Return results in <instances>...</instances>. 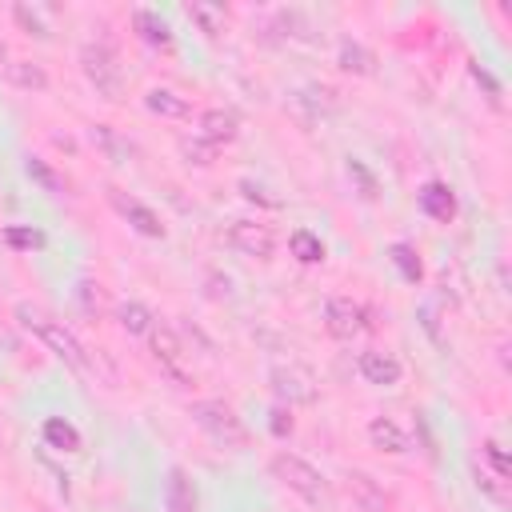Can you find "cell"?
Masks as SVG:
<instances>
[{
	"label": "cell",
	"mask_w": 512,
	"mask_h": 512,
	"mask_svg": "<svg viewBox=\"0 0 512 512\" xmlns=\"http://www.w3.org/2000/svg\"><path fill=\"white\" fill-rule=\"evenodd\" d=\"M16 320H20V328H28L56 360H64L72 372H88V352H84V344L64 328V320L48 316L44 308H36V304H28V300L16 304Z\"/></svg>",
	"instance_id": "cell-1"
},
{
	"label": "cell",
	"mask_w": 512,
	"mask_h": 512,
	"mask_svg": "<svg viewBox=\"0 0 512 512\" xmlns=\"http://www.w3.org/2000/svg\"><path fill=\"white\" fill-rule=\"evenodd\" d=\"M188 416H192V424H196L212 444H220V448H232V452H236V448L248 444L244 420H240L224 400H192Z\"/></svg>",
	"instance_id": "cell-2"
},
{
	"label": "cell",
	"mask_w": 512,
	"mask_h": 512,
	"mask_svg": "<svg viewBox=\"0 0 512 512\" xmlns=\"http://www.w3.org/2000/svg\"><path fill=\"white\" fill-rule=\"evenodd\" d=\"M80 72H84V80L96 88V96H104V100H112V104L124 96V68H120V60H116V52H112L108 44L88 40V44L80 48Z\"/></svg>",
	"instance_id": "cell-3"
},
{
	"label": "cell",
	"mask_w": 512,
	"mask_h": 512,
	"mask_svg": "<svg viewBox=\"0 0 512 512\" xmlns=\"http://www.w3.org/2000/svg\"><path fill=\"white\" fill-rule=\"evenodd\" d=\"M272 476H276L288 492H296L300 500H308V504H324V500H328V480H324L304 456L276 452V456H272Z\"/></svg>",
	"instance_id": "cell-4"
},
{
	"label": "cell",
	"mask_w": 512,
	"mask_h": 512,
	"mask_svg": "<svg viewBox=\"0 0 512 512\" xmlns=\"http://www.w3.org/2000/svg\"><path fill=\"white\" fill-rule=\"evenodd\" d=\"M148 348H152V360L160 364L164 376H172L176 384H192V368H188V356H184V344L172 328L164 324H152L148 332Z\"/></svg>",
	"instance_id": "cell-5"
},
{
	"label": "cell",
	"mask_w": 512,
	"mask_h": 512,
	"mask_svg": "<svg viewBox=\"0 0 512 512\" xmlns=\"http://www.w3.org/2000/svg\"><path fill=\"white\" fill-rule=\"evenodd\" d=\"M324 328H328V336H336V340H356V336L368 328V312H364V304H356L352 296H332V300L324 304Z\"/></svg>",
	"instance_id": "cell-6"
},
{
	"label": "cell",
	"mask_w": 512,
	"mask_h": 512,
	"mask_svg": "<svg viewBox=\"0 0 512 512\" xmlns=\"http://www.w3.org/2000/svg\"><path fill=\"white\" fill-rule=\"evenodd\" d=\"M268 380H272V392L280 396V400H288V404H312L316 400V376L304 368V364H276L272 372H268Z\"/></svg>",
	"instance_id": "cell-7"
},
{
	"label": "cell",
	"mask_w": 512,
	"mask_h": 512,
	"mask_svg": "<svg viewBox=\"0 0 512 512\" xmlns=\"http://www.w3.org/2000/svg\"><path fill=\"white\" fill-rule=\"evenodd\" d=\"M228 244H232L240 256L268 260L272 248H276V236H272L268 224H256V220H232V228H228Z\"/></svg>",
	"instance_id": "cell-8"
},
{
	"label": "cell",
	"mask_w": 512,
	"mask_h": 512,
	"mask_svg": "<svg viewBox=\"0 0 512 512\" xmlns=\"http://www.w3.org/2000/svg\"><path fill=\"white\" fill-rule=\"evenodd\" d=\"M108 200H112V208H116L140 236H148V240H164V224H160V216H156L148 204H140L136 196H124L120 188H108Z\"/></svg>",
	"instance_id": "cell-9"
},
{
	"label": "cell",
	"mask_w": 512,
	"mask_h": 512,
	"mask_svg": "<svg viewBox=\"0 0 512 512\" xmlns=\"http://www.w3.org/2000/svg\"><path fill=\"white\" fill-rule=\"evenodd\" d=\"M240 136V116L232 108H204L200 112V140H208L212 148H224Z\"/></svg>",
	"instance_id": "cell-10"
},
{
	"label": "cell",
	"mask_w": 512,
	"mask_h": 512,
	"mask_svg": "<svg viewBox=\"0 0 512 512\" xmlns=\"http://www.w3.org/2000/svg\"><path fill=\"white\" fill-rule=\"evenodd\" d=\"M344 496L360 512H388V496H384V488L368 472H344Z\"/></svg>",
	"instance_id": "cell-11"
},
{
	"label": "cell",
	"mask_w": 512,
	"mask_h": 512,
	"mask_svg": "<svg viewBox=\"0 0 512 512\" xmlns=\"http://www.w3.org/2000/svg\"><path fill=\"white\" fill-rule=\"evenodd\" d=\"M356 368H360V376H364L368 384H376V388H392V384H400V372H404L400 360H396L392 352H380V348L360 352Z\"/></svg>",
	"instance_id": "cell-12"
},
{
	"label": "cell",
	"mask_w": 512,
	"mask_h": 512,
	"mask_svg": "<svg viewBox=\"0 0 512 512\" xmlns=\"http://www.w3.org/2000/svg\"><path fill=\"white\" fill-rule=\"evenodd\" d=\"M332 96H336L332 88H316V84H312V88H300V92H296L288 104H292L296 120L312 128V124H316L324 112H332V108H336V100H332Z\"/></svg>",
	"instance_id": "cell-13"
},
{
	"label": "cell",
	"mask_w": 512,
	"mask_h": 512,
	"mask_svg": "<svg viewBox=\"0 0 512 512\" xmlns=\"http://www.w3.org/2000/svg\"><path fill=\"white\" fill-rule=\"evenodd\" d=\"M420 212L432 216V220H440V224H448V220L456 216V196H452V188L440 184V180H428V184L420 188Z\"/></svg>",
	"instance_id": "cell-14"
},
{
	"label": "cell",
	"mask_w": 512,
	"mask_h": 512,
	"mask_svg": "<svg viewBox=\"0 0 512 512\" xmlns=\"http://www.w3.org/2000/svg\"><path fill=\"white\" fill-rule=\"evenodd\" d=\"M164 504H168V512H196V488H192V480H188L184 468H168Z\"/></svg>",
	"instance_id": "cell-15"
},
{
	"label": "cell",
	"mask_w": 512,
	"mask_h": 512,
	"mask_svg": "<svg viewBox=\"0 0 512 512\" xmlns=\"http://www.w3.org/2000/svg\"><path fill=\"white\" fill-rule=\"evenodd\" d=\"M184 12H188V20H192L204 36H220V32L228 28V8L216 4V0H192Z\"/></svg>",
	"instance_id": "cell-16"
},
{
	"label": "cell",
	"mask_w": 512,
	"mask_h": 512,
	"mask_svg": "<svg viewBox=\"0 0 512 512\" xmlns=\"http://www.w3.org/2000/svg\"><path fill=\"white\" fill-rule=\"evenodd\" d=\"M336 64L344 68V72H352V76H372L376 72V52L372 48H364L360 40H340V48H336Z\"/></svg>",
	"instance_id": "cell-17"
},
{
	"label": "cell",
	"mask_w": 512,
	"mask_h": 512,
	"mask_svg": "<svg viewBox=\"0 0 512 512\" xmlns=\"http://www.w3.org/2000/svg\"><path fill=\"white\" fill-rule=\"evenodd\" d=\"M368 440H372V448H380V452H392V456L408 452V436H404V428H400L396 420H388V416H376V420H368Z\"/></svg>",
	"instance_id": "cell-18"
},
{
	"label": "cell",
	"mask_w": 512,
	"mask_h": 512,
	"mask_svg": "<svg viewBox=\"0 0 512 512\" xmlns=\"http://www.w3.org/2000/svg\"><path fill=\"white\" fill-rule=\"evenodd\" d=\"M144 108H148L152 116H164V120H188V116H192V104H188L184 96H176L172 88H152V92L144 96Z\"/></svg>",
	"instance_id": "cell-19"
},
{
	"label": "cell",
	"mask_w": 512,
	"mask_h": 512,
	"mask_svg": "<svg viewBox=\"0 0 512 512\" xmlns=\"http://www.w3.org/2000/svg\"><path fill=\"white\" fill-rule=\"evenodd\" d=\"M44 444L56 448V452H80V432L64 416H48L44 420Z\"/></svg>",
	"instance_id": "cell-20"
},
{
	"label": "cell",
	"mask_w": 512,
	"mask_h": 512,
	"mask_svg": "<svg viewBox=\"0 0 512 512\" xmlns=\"http://www.w3.org/2000/svg\"><path fill=\"white\" fill-rule=\"evenodd\" d=\"M132 24H136V32H140L152 48H172V28H168L152 8H140V12L132 16Z\"/></svg>",
	"instance_id": "cell-21"
},
{
	"label": "cell",
	"mask_w": 512,
	"mask_h": 512,
	"mask_svg": "<svg viewBox=\"0 0 512 512\" xmlns=\"http://www.w3.org/2000/svg\"><path fill=\"white\" fill-rule=\"evenodd\" d=\"M4 76H8L16 88H28V92H44V88H48V72H44L40 64H32V60H8Z\"/></svg>",
	"instance_id": "cell-22"
},
{
	"label": "cell",
	"mask_w": 512,
	"mask_h": 512,
	"mask_svg": "<svg viewBox=\"0 0 512 512\" xmlns=\"http://www.w3.org/2000/svg\"><path fill=\"white\" fill-rule=\"evenodd\" d=\"M472 484H476V492H480V496H488L492 504H500V508L508 504V484H512V480L496 476V472H492V468H484L480 460L472 464Z\"/></svg>",
	"instance_id": "cell-23"
},
{
	"label": "cell",
	"mask_w": 512,
	"mask_h": 512,
	"mask_svg": "<svg viewBox=\"0 0 512 512\" xmlns=\"http://www.w3.org/2000/svg\"><path fill=\"white\" fill-rule=\"evenodd\" d=\"M288 252H292L300 264H320V260H324V240H320L316 232H308V228H296V232L288 236Z\"/></svg>",
	"instance_id": "cell-24"
},
{
	"label": "cell",
	"mask_w": 512,
	"mask_h": 512,
	"mask_svg": "<svg viewBox=\"0 0 512 512\" xmlns=\"http://www.w3.org/2000/svg\"><path fill=\"white\" fill-rule=\"evenodd\" d=\"M388 256H392V264L400 268V276H404L408 284H420V280H424V260H420V252H416L412 244L396 240V244L388 248Z\"/></svg>",
	"instance_id": "cell-25"
},
{
	"label": "cell",
	"mask_w": 512,
	"mask_h": 512,
	"mask_svg": "<svg viewBox=\"0 0 512 512\" xmlns=\"http://www.w3.org/2000/svg\"><path fill=\"white\" fill-rule=\"evenodd\" d=\"M116 320H120V328H124L128 336H144V332H152V312H148V304H140V300L120 304Z\"/></svg>",
	"instance_id": "cell-26"
},
{
	"label": "cell",
	"mask_w": 512,
	"mask_h": 512,
	"mask_svg": "<svg viewBox=\"0 0 512 512\" xmlns=\"http://www.w3.org/2000/svg\"><path fill=\"white\" fill-rule=\"evenodd\" d=\"M24 172H28V180H32V184H40L48 196H60V192H64V176H60V172H52L44 160L28 156V160H24Z\"/></svg>",
	"instance_id": "cell-27"
},
{
	"label": "cell",
	"mask_w": 512,
	"mask_h": 512,
	"mask_svg": "<svg viewBox=\"0 0 512 512\" xmlns=\"http://www.w3.org/2000/svg\"><path fill=\"white\" fill-rule=\"evenodd\" d=\"M92 140H96V144H100V148H104V152H108L116 164H124V160L132 156V144H128V140H120V136H116L108 124H96V128H92Z\"/></svg>",
	"instance_id": "cell-28"
},
{
	"label": "cell",
	"mask_w": 512,
	"mask_h": 512,
	"mask_svg": "<svg viewBox=\"0 0 512 512\" xmlns=\"http://www.w3.org/2000/svg\"><path fill=\"white\" fill-rule=\"evenodd\" d=\"M4 244L20 248V252H36V248H44V232L40 228H24V224H8L4 228Z\"/></svg>",
	"instance_id": "cell-29"
},
{
	"label": "cell",
	"mask_w": 512,
	"mask_h": 512,
	"mask_svg": "<svg viewBox=\"0 0 512 512\" xmlns=\"http://www.w3.org/2000/svg\"><path fill=\"white\" fill-rule=\"evenodd\" d=\"M12 16H16V24H20L28 36H36V40H48V36H52V28H48V24H44V16H40V8L16 4V8H12Z\"/></svg>",
	"instance_id": "cell-30"
},
{
	"label": "cell",
	"mask_w": 512,
	"mask_h": 512,
	"mask_svg": "<svg viewBox=\"0 0 512 512\" xmlns=\"http://www.w3.org/2000/svg\"><path fill=\"white\" fill-rule=\"evenodd\" d=\"M180 156H184L188 164H196V168H208V164L216 160V148H212L208 140H200V136H184V140H180Z\"/></svg>",
	"instance_id": "cell-31"
},
{
	"label": "cell",
	"mask_w": 512,
	"mask_h": 512,
	"mask_svg": "<svg viewBox=\"0 0 512 512\" xmlns=\"http://www.w3.org/2000/svg\"><path fill=\"white\" fill-rule=\"evenodd\" d=\"M480 456L488 460V468H492L496 476H504V480L512 476V460H508V452H504V448H500L496 440H484V448H480Z\"/></svg>",
	"instance_id": "cell-32"
},
{
	"label": "cell",
	"mask_w": 512,
	"mask_h": 512,
	"mask_svg": "<svg viewBox=\"0 0 512 512\" xmlns=\"http://www.w3.org/2000/svg\"><path fill=\"white\" fill-rule=\"evenodd\" d=\"M268 428H272V436H292V412L288 408H272L268 412Z\"/></svg>",
	"instance_id": "cell-33"
},
{
	"label": "cell",
	"mask_w": 512,
	"mask_h": 512,
	"mask_svg": "<svg viewBox=\"0 0 512 512\" xmlns=\"http://www.w3.org/2000/svg\"><path fill=\"white\" fill-rule=\"evenodd\" d=\"M348 176H356V180H360V188H364L360 196H368V200L376 196V184H372V176L364 172V164H360V160H348Z\"/></svg>",
	"instance_id": "cell-34"
},
{
	"label": "cell",
	"mask_w": 512,
	"mask_h": 512,
	"mask_svg": "<svg viewBox=\"0 0 512 512\" xmlns=\"http://www.w3.org/2000/svg\"><path fill=\"white\" fill-rule=\"evenodd\" d=\"M472 80H476V84H484V92H488L492 100L500 96V84H496V80H492V76H488V72H484L480 64H472Z\"/></svg>",
	"instance_id": "cell-35"
},
{
	"label": "cell",
	"mask_w": 512,
	"mask_h": 512,
	"mask_svg": "<svg viewBox=\"0 0 512 512\" xmlns=\"http://www.w3.org/2000/svg\"><path fill=\"white\" fill-rule=\"evenodd\" d=\"M8 68V52H4V44H0V72Z\"/></svg>",
	"instance_id": "cell-36"
},
{
	"label": "cell",
	"mask_w": 512,
	"mask_h": 512,
	"mask_svg": "<svg viewBox=\"0 0 512 512\" xmlns=\"http://www.w3.org/2000/svg\"><path fill=\"white\" fill-rule=\"evenodd\" d=\"M0 444H4V432H0Z\"/></svg>",
	"instance_id": "cell-37"
}]
</instances>
